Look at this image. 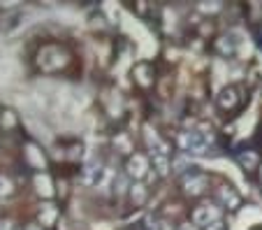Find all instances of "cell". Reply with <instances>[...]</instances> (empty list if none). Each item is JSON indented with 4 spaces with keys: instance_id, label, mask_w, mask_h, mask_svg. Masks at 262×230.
Wrapping results in <instances>:
<instances>
[{
    "instance_id": "cell-1",
    "label": "cell",
    "mask_w": 262,
    "mask_h": 230,
    "mask_svg": "<svg viewBox=\"0 0 262 230\" xmlns=\"http://www.w3.org/2000/svg\"><path fill=\"white\" fill-rule=\"evenodd\" d=\"M179 147L188 154H204L209 147V140L202 133H181L179 135Z\"/></svg>"
},
{
    "instance_id": "cell-2",
    "label": "cell",
    "mask_w": 262,
    "mask_h": 230,
    "mask_svg": "<svg viewBox=\"0 0 262 230\" xmlns=\"http://www.w3.org/2000/svg\"><path fill=\"white\" fill-rule=\"evenodd\" d=\"M216 221H221V210H218L216 205H200L198 210L193 212V223L195 225L207 228V225L216 223Z\"/></svg>"
},
{
    "instance_id": "cell-3",
    "label": "cell",
    "mask_w": 262,
    "mask_h": 230,
    "mask_svg": "<svg viewBox=\"0 0 262 230\" xmlns=\"http://www.w3.org/2000/svg\"><path fill=\"white\" fill-rule=\"evenodd\" d=\"M148 160L144 158L142 154H135L133 158L128 160V177H135V179H144V177H148Z\"/></svg>"
},
{
    "instance_id": "cell-4",
    "label": "cell",
    "mask_w": 262,
    "mask_h": 230,
    "mask_svg": "<svg viewBox=\"0 0 262 230\" xmlns=\"http://www.w3.org/2000/svg\"><path fill=\"white\" fill-rule=\"evenodd\" d=\"M183 189H186V193H188V195H200L204 189H207V177H204V175L188 177V179L183 181Z\"/></svg>"
},
{
    "instance_id": "cell-5",
    "label": "cell",
    "mask_w": 262,
    "mask_h": 230,
    "mask_svg": "<svg viewBox=\"0 0 262 230\" xmlns=\"http://www.w3.org/2000/svg\"><path fill=\"white\" fill-rule=\"evenodd\" d=\"M218 198H221V202L225 207H230V210H237L239 207V195L234 193L232 189H230V186H221V189H218Z\"/></svg>"
},
{
    "instance_id": "cell-6",
    "label": "cell",
    "mask_w": 262,
    "mask_h": 230,
    "mask_svg": "<svg viewBox=\"0 0 262 230\" xmlns=\"http://www.w3.org/2000/svg\"><path fill=\"white\" fill-rule=\"evenodd\" d=\"M154 168L158 170V175H167L169 170H172V165H169V158L167 156H154Z\"/></svg>"
},
{
    "instance_id": "cell-7",
    "label": "cell",
    "mask_w": 262,
    "mask_h": 230,
    "mask_svg": "<svg viewBox=\"0 0 262 230\" xmlns=\"http://www.w3.org/2000/svg\"><path fill=\"white\" fill-rule=\"evenodd\" d=\"M234 102H237V98H234V91L232 89L223 91V93H221V105L223 107H232Z\"/></svg>"
},
{
    "instance_id": "cell-8",
    "label": "cell",
    "mask_w": 262,
    "mask_h": 230,
    "mask_svg": "<svg viewBox=\"0 0 262 230\" xmlns=\"http://www.w3.org/2000/svg\"><path fill=\"white\" fill-rule=\"evenodd\" d=\"M144 198H146V191H144L142 184H135L133 186V200L135 202H144Z\"/></svg>"
},
{
    "instance_id": "cell-9",
    "label": "cell",
    "mask_w": 262,
    "mask_h": 230,
    "mask_svg": "<svg viewBox=\"0 0 262 230\" xmlns=\"http://www.w3.org/2000/svg\"><path fill=\"white\" fill-rule=\"evenodd\" d=\"M255 154H242L239 156V163H242V165H248V168H253L255 165Z\"/></svg>"
},
{
    "instance_id": "cell-10",
    "label": "cell",
    "mask_w": 262,
    "mask_h": 230,
    "mask_svg": "<svg viewBox=\"0 0 262 230\" xmlns=\"http://www.w3.org/2000/svg\"><path fill=\"white\" fill-rule=\"evenodd\" d=\"M12 191V184L5 179V177H0V198H5V195H10Z\"/></svg>"
},
{
    "instance_id": "cell-11",
    "label": "cell",
    "mask_w": 262,
    "mask_h": 230,
    "mask_svg": "<svg viewBox=\"0 0 262 230\" xmlns=\"http://www.w3.org/2000/svg\"><path fill=\"white\" fill-rule=\"evenodd\" d=\"M204 230H228V225L223 223V221H216V223H211V225H207Z\"/></svg>"
},
{
    "instance_id": "cell-12",
    "label": "cell",
    "mask_w": 262,
    "mask_h": 230,
    "mask_svg": "<svg viewBox=\"0 0 262 230\" xmlns=\"http://www.w3.org/2000/svg\"><path fill=\"white\" fill-rule=\"evenodd\" d=\"M179 230H195V225H190V223H183Z\"/></svg>"
}]
</instances>
